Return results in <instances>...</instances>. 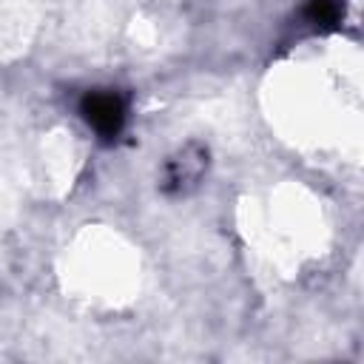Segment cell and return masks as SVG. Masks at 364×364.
Instances as JSON below:
<instances>
[{
  "instance_id": "cell-1",
  "label": "cell",
  "mask_w": 364,
  "mask_h": 364,
  "mask_svg": "<svg viewBox=\"0 0 364 364\" xmlns=\"http://www.w3.org/2000/svg\"><path fill=\"white\" fill-rule=\"evenodd\" d=\"M125 111H128V108H125L122 94L111 91V88L85 91L82 100H80V114H82V119H85L88 128H91L100 139H105V142H111V139H117V136L122 134V128H125Z\"/></svg>"
},
{
  "instance_id": "cell-3",
  "label": "cell",
  "mask_w": 364,
  "mask_h": 364,
  "mask_svg": "<svg viewBox=\"0 0 364 364\" xmlns=\"http://www.w3.org/2000/svg\"><path fill=\"white\" fill-rule=\"evenodd\" d=\"M304 17L316 28H333L341 20V3L338 0H310L304 6Z\"/></svg>"
},
{
  "instance_id": "cell-2",
  "label": "cell",
  "mask_w": 364,
  "mask_h": 364,
  "mask_svg": "<svg viewBox=\"0 0 364 364\" xmlns=\"http://www.w3.org/2000/svg\"><path fill=\"white\" fill-rule=\"evenodd\" d=\"M208 168V151L196 142L179 148L168 162H165V171H162V191L165 193H185L188 188H193L202 173Z\"/></svg>"
}]
</instances>
